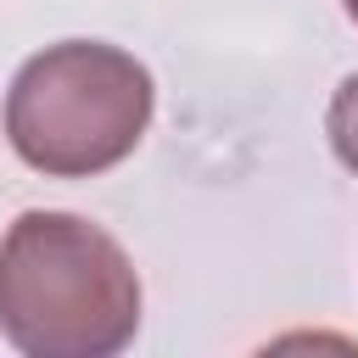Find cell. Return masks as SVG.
I'll use <instances>...</instances> for the list:
<instances>
[{"mask_svg": "<svg viewBox=\"0 0 358 358\" xmlns=\"http://www.w3.org/2000/svg\"><path fill=\"white\" fill-rule=\"evenodd\" d=\"M0 330L28 358H106L140 330L123 246L73 213H22L0 241Z\"/></svg>", "mask_w": 358, "mask_h": 358, "instance_id": "obj_1", "label": "cell"}, {"mask_svg": "<svg viewBox=\"0 0 358 358\" xmlns=\"http://www.w3.org/2000/svg\"><path fill=\"white\" fill-rule=\"evenodd\" d=\"M151 123V73L95 39L39 50L6 95L11 151L50 179H90L117 168Z\"/></svg>", "mask_w": 358, "mask_h": 358, "instance_id": "obj_2", "label": "cell"}, {"mask_svg": "<svg viewBox=\"0 0 358 358\" xmlns=\"http://www.w3.org/2000/svg\"><path fill=\"white\" fill-rule=\"evenodd\" d=\"M330 145H336V157L358 173V73L336 90V101H330Z\"/></svg>", "mask_w": 358, "mask_h": 358, "instance_id": "obj_3", "label": "cell"}, {"mask_svg": "<svg viewBox=\"0 0 358 358\" xmlns=\"http://www.w3.org/2000/svg\"><path fill=\"white\" fill-rule=\"evenodd\" d=\"M347 17H352V22H358V0H347Z\"/></svg>", "mask_w": 358, "mask_h": 358, "instance_id": "obj_4", "label": "cell"}]
</instances>
